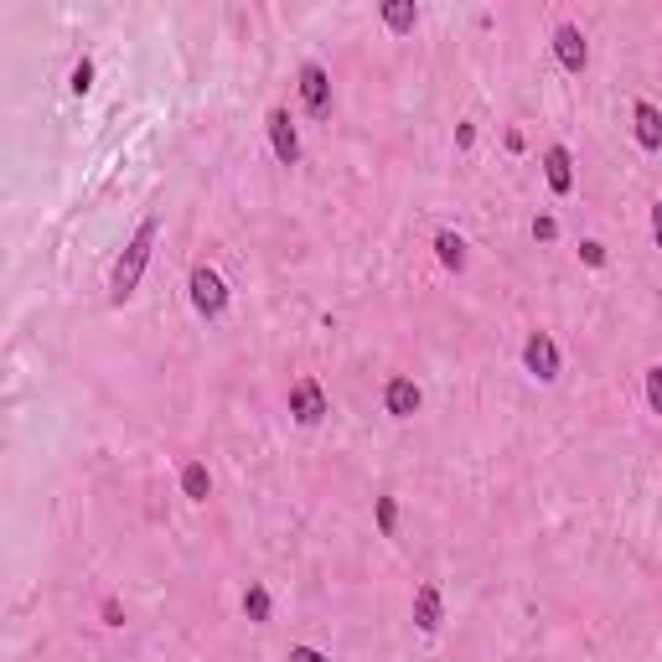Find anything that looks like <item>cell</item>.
<instances>
[{
	"mask_svg": "<svg viewBox=\"0 0 662 662\" xmlns=\"http://www.w3.org/2000/svg\"><path fill=\"white\" fill-rule=\"evenodd\" d=\"M156 238H161V217H145V223L135 228V238L125 244V253L115 259V274H109V306H125V300L140 291L145 264H151V253H156Z\"/></svg>",
	"mask_w": 662,
	"mask_h": 662,
	"instance_id": "cell-1",
	"label": "cell"
},
{
	"mask_svg": "<svg viewBox=\"0 0 662 662\" xmlns=\"http://www.w3.org/2000/svg\"><path fill=\"white\" fill-rule=\"evenodd\" d=\"M187 295H192V306L202 321H223V311H228V285H223V274H217L213 264H192Z\"/></svg>",
	"mask_w": 662,
	"mask_h": 662,
	"instance_id": "cell-2",
	"label": "cell"
},
{
	"mask_svg": "<svg viewBox=\"0 0 662 662\" xmlns=\"http://www.w3.org/2000/svg\"><path fill=\"white\" fill-rule=\"evenodd\" d=\"M295 79H300V104H306V115L327 119L331 115V73L311 58V62H300V73H295Z\"/></svg>",
	"mask_w": 662,
	"mask_h": 662,
	"instance_id": "cell-3",
	"label": "cell"
},
{
	"mask_svg": "<svg viewBox=\"0 0 662 662\" xmlns=\"http://www.w3.org/2000/svg\"><path fill=\"white\" fill-rule=\"evenodd\" d=\"M523 368L533 373L539 383H554V378H559V347H554V336H548V331H528Z\"/></svg>",
	"mask_w": 662,
	"mask_h": 662,
	"instance_id": "cell-4",
	"label": "cell"
},
{
	"mask_svg": "<svg viewBox=\"0 0 662 662\" xmlns=\"http://www.w3.org/2000/svg\"><path fill=\"white\" fill-rule=\"evenodd\" d=\"M554 58H559L565 73H584L590 68V42H584V32L575 21H559L554 26Z\"/></svg>",
	"mask_w": 662,
	"mask_h": 662,
	"instance_id": "cell-5",
	"label": "cell"
},
{
	"mask_svg": "<svg viewBox=\"0 0 662 662\" xmlns=\"http://www.w3.org/2000/svg\"><path fill=\"white\" fill-rule=\"evenodd\" d=\"M264 125H270L274 161H280V166H300V135H295V119H291V109H280V104H274L270 115H264Z\"/></svg>",
	"mask_w": 662,
	"mask_h": 662,
	"instance_id": "cell-6",
	"label": "cell"
},
{
	"mask_svg": "<svg viewBox=\"0 0 662 662\" xmlns=\"http://www.w3.org/2000/svg\"><path fill=\"white\" fill-rule=\"evenodd\" d=\"M291 414L306 429H316L321 419H327V393H321L316 378H295V383H291Z\"/></svg>",
	"mask_w": 662,
	"mask_h": 662,
	"instance_id": "cell-7",
	"label": "cell"
},
{
	"mask_svg": "<svg viewBox=\"0 0 662 662\" xmlns=\"http://www.w3.org/2000/svg\"><path fill=\"white\" fill-rule=\"evenodd\" d=\"M414 626L425 631V637H435L440 626H446V601H440V584H419L414 590Z\"/></svg>",
	"mask_w": 662,
	"mask_h": 662,
	"instance_id": "cell-8",
	"label": "cell"
},
{
	"mask_svg": "<svg viewBox=\"0 0 662 662\" xmlns=\"http://www.w3.org/2000/svg\"><path fill=\"white\" fill-rule=\"evenodd\" d=\"M419 399H425V393H419L414 378H389V383H383V410H389L393 419H414V414H419Z\"/></svg>",
	"mask_w": 662,
	"mask_h": 662,
	"instance_id": "cell-9",
	"label": "cell"
},
{
	"mask_svg": "<svg viewBox=\"0 0 662 662\" xmlns=\"http://www.w3.org/2000/svg\"><path fill=\"white\" fill-rule=\"evenodd\" d=\"M544 176H548V192H554V197L575 192V161H569L565 145H548V151H544Z\"/></svg>",
	"mask_w": 662,
	"mask_h": 662,
	"instance_id": "cell-10",
	"label": "cell"
},
{
	"mask_svg": "<svg viewBox=\"0 0 662 662\" xmlns=\"http://www.w3.org/2000/svg\"><path fill=\"white\" fill-rule=\"evenodd\" d=\"M631 119H637V145L642 151H662V109L652 98H637L631 104Z\"/></svg>",
	"mask_w": 662,
	"mask_h": 662,
	"instance_id": "cell-11",
	"label": "cell"
},
{
	"mask_svg": "<svg viewBox=\"0 0 662 662\" xmlns=\"http://www.w3.org/2000/svg\"><path fill=\"white\" fill-rule=\"evenodd\" d=\"M378 11H383V26H389L393 37H410L414 26H419V5L414 0H383Z\"/></svg>",
	"mask_w": 662,
	"mask_h": 662,
	"instance_id": "cell-12",
	"label": "cell"
},
{
	"mask_svg": "<svg viewBox=\"0 0 662 662\" xmlns=\"http://www.w3.org/2000/svg\"><path fill=\"white\" fill-rule=\"evenodd\" d=\"M435 253H440V264H446V270H466V238L461 234H450V228H440V234H435Z\"/></svg>",
	"mask_w": 662,
	"mask_h": 662,
	"instance_id": "cell-13",
	"label": "cell"
},
{
	"mask_svg": "<svg viewBox=\"0 0 662 662\" xmlns=\"http://www.w3.org/2000/svg\"><path fill=\"white\" fill-rule=\"evenodd\" d=\"M181 492H187L192 503H208V492H213V476H208V466H202V461H187V466H181Z\"/></svg>",
	"mask_w": 662,
	"mask_h": 662,
	"instance_id": "cell-14",
	"label": "cell"
},
{
	"mask_svg": "<svg viewBox=\"0 0 662 662\" xmlns=\"http://www.w3.org/2000/svg\"><path fill=\"white\" fill-rule=\"evenodd\" d=\"M270 611H274V601H270V590H264V584L253 580L249 590H244V616H249V622H270Z\"/></svg>",
	"mask_w": 662,
	"mask_h": 662,
	"instance_id": "cell-15",
	"label": "cell"
},
{
	"mask_svg": "<svg viewBox=\"0 0 662 662\" xmlns=\"http://www.w3.org/2000/svg\"><path fill=\"white\" fill-rule=\"evenodd\" d=\"M373 518H378V533H383V539L399 533V503H393V497H378V503H373Z\"/></svg>",
	"mask_w": 662,
	"mask_h": 662,
	"instance_id": "cell-16",
	"label": "cell"
},
{
	"mask_svg": "<svg viewBox=\"0 0 662 662\" xmlns=\"http://www.w3.org/2000/svg\"><path fill=\"white\" fill-rule=\"evenodd\" d=\"M68 88H73L79 98L94 88V58H79V62H73V79H68Z\"/></svg>",
	"mask_w": 662,
	"mask_h": 662,
	"instance_id": "cell-17",
	"label": "cell"
},
{
	"mask_svg": "<svg viewBox=\"0 0 662 662\" xmlns=\"http://www.w3.org/2000/svg\"><path fill=\"white\" fill-rule=\"evenodd\" d=\"M647 410L662 414V368H647Z\"/></svg>",
	"mask_w": 662,
	"mask_h": 662,
	"instance_id": "cell-18",
	"label": "cell"
},
{
	"mask_svg": "<svg viewBox=\"0 0 662 662\" xmlns=\"http://www.w3.org/2000/svg\"><path fill=\"white\" fill-rule=\"evenodd\" d=\"M533 238H539V244H554V238H559V223H554V217H533Z\"/></svg>",
	"mask_w": 662,
	"mask_h": 662,
	"instance_id": "cell-19",
	"label": "cell"
},
{
	"mask_svg": "<svg viewBox=\"0 0 662 662\" xmlns=\"http://www.w3.org/2000/svg\"><path fill=\"white\" fill-rule=\"evenodd\" d=\"M580 259L590 264V270H601V264H605V244H595V238H584V244H580Z\"/></svg>",
	"mask_w": 662,
	"mask_h": 662,
	"instance_id": "cell-20",
	"label": "cell"
},
{
	"mask_svg": "<svg viewBox=\"0 0 662 662\" xmlns=\"http://www.w3.org/2000/svg\"><path fill=\"white\" fill-rule=\"evenodd\" d=\"M285 662H331V658L321 652V647H291V658Z\"/></svg>",
	"mask_w": 662,
	"mask_h": 662,
	"instance_id": "cell-21",
	"label": "cell"
},
{
	"mask_svg": "<svg viewBox=\"0 0 662 662\" xmlns=\"http://www.w3.org/2000/svg\"><path fill=\"white\" fill-rule=\"evenodd\" d=\"M98 611H104V626H125V611H119V601H115V595H109V601L98 605Z\"/></svg>",
	"mask_w": 662,
	"mask_h": 662,
	"instance_id": "cell-22",
	"label": "cell"
},
{
	"mask_svg": "<svg viewBox=\"0 0 662 662\" xmlns=\"http://www.w3.org/2000/svg\"><path fill=\"white\" fill-rule=\"evenodd\" d=\"M456 145H461V151H471V145H476V130H471V125H461V130H456Z\"/></svg>",
	"mask_w": 662,
	"mask_h": 662,
	"instance_id": "cell-23",
	"label": "cell"
},
{
	"mask_svg": "<svg viewBox=\"0 0 662 662\" xmlns=\"http://www.w3.org/2000/svg\"><path fill=\"white\" fill-rule=\"evenodd\" d=\"M652 238H658V249H662V202H652Z\"/></svg>",
	"mask_w": 662,
	"mask_h": 662,
	"instance_id": "cell-24",
	"label": "cell"
}]
</instances>
